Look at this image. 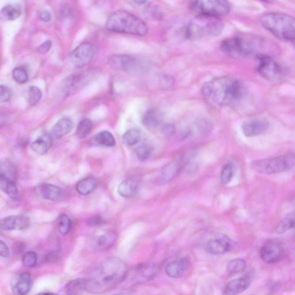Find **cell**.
<instances>
[{
  "label": "cell",
  "instance_id": "obj_11",
  "mask_svg": "<svg viewBox=\"0 0 295 295\" xmlns=\"http://www.w3.org/2000/svg\"><path fill=\"white\" fill-rule=\"evenodd\" d=\"M108 64L115 70L131 73L140 71L142 66L139 60L129 55L112 56L109 59Z\"/></svg>",
  "mask_w": 295,
  "mask_h": 295
},
{
  "label": "cell",
  "instance_id": "obj_15",
  "mask_svg": "<svg viewBox=\"0 0 295 295\" xmlns=\"http://www.w3.org/2000/svg\"><path fill=\"white\" fill-rule=\"evenodd\" d=\"M32 277L28 273H22L14 277L11 288L14 295H27L31 288Z\"/></svg>",
  "mask_w": 295,
  "mask_h": 295
},
{
  "label": "cell",
  "instance_id": "obj_43",
  "mask_svg": "<svg viewBox=\"0 0 295 295\" xmlns=\"http://www.w3.org/2000/svg\"><path fill=\"white\" fill-rule=\"evenodd\" d=\"M0 101L1 102H6L7 101L9 100L11 98V91L8 87L6 86H4V85H2L1 87H0Z\"/></svg>",
  "mask_w": 295,
  "mask_h": 295
},
{
  "label": "cell",
  "instance_id": "obj_13",
  "mask_svg": "<svg viewBox=\"0 0 295 295\" xmlns=\"http://www.w3.org/2000/svg\"><path fill=\"white\" fill-rule=\"evenodd\" d=\"M269 127L268 121L264 118H254L246 120L242 124L244 134L248 137H256L263 134Z\"/></svg>",
  "mask_w": 295,
  "mask_h": 295
},
{
  "label": "cell",
  "instance_id": "obj_21",
  "mask_svg": "<svg viewBox=\"0 0 295 295\" xmlns=\"http://www.w3.org/2000/svg\"><path fill=\"white\" fill-rule=\"evenodd\" d=\"M39 192L44 199L57 201L62 200L65 196L64 191L62 188L51 184H43L39 187Z\"/></svg>",
  "mask_w": 295,
  "mask_h": 295
},
{
  "label": "cell",
  "instance_id": "obj_40",
  "mask_svg": "<svg viewBox=\"0 0 295 295\" xmlns=\"http://www.w3.org/2000/svg\"><path fill=\"white\" fill-rule=\"evenodd\" d=\"M38 256L34 252H28L24 254L22 258L23 264L27 268H33L37 263Z\"/></svg>",
  "mask_w": 295,
  "mask_h": 295
},
{
  "label": "cell",
  "instance_id": "obj_27",
  "mask_svg": "<svg viewBox=\"0 0 295 295\" xmlns=\"http://www.w3.org/2000/svg\"><path fill=\"white\" fill-rule=\"evenodd\" d=\"M97 181L94 177H87L79 182L76 185V191L80 195L87 196L96 189Z\"/></svg>",
  "mask_w": 295,
  "mask_h": 295
},
{
  "label": "cell",
  "instance_id": "obj_5",
  "mask_svg": "<svg viewBox=\"0 0 295 295\" xmlns=\"http://www.w3.org/2000/svg\"><path fill=\"white\" fill-rule=\"evenodd\" d=\"M223 28L224 24L219 18L200 15L189 23L186 35L189 39H199L205 36L219 35Z\"/></svg>",
  "mask_w": 295,
  "mask_h": 295
},
{
  "label": "cell",
  "instance_id": "obj_31",
  "mask_svg": "<svg viewBox=\"0 0 295 295\" xmlns=\"http://www.w3.org/2000/svg\"><path fill=\"white\" fill-rule=\"evenodd\" d=\"M117 240L116 234L114 232H109L99 237L98 245L100 250H106L112 247Z\"/></svg>",
  "mask_w": 295,
  "mask_h": 295
},
{
  "label": "cell",
  "instance_id": "obj_32",
  "mask_svg": "<svg viewBox=\"0 0 295 295\" xmlns=\"http://www.w3.org/2000/svg\"><path fill=\"white\" fill-rule=\"evenodd\" d=\"M85 287L84 279H78L71 281L67 285L66 295H82Z\"/></svg>",
  "mask_w": 295,
  "mask_h": 295
},
{
  "label": "cell",
  "instance_id": "obj_19",
  "mask_svg": "<svg viewBox=\"0 0 295 295\" xmlns=\"http://www.w3.org/2000/svg\"><path fill=\"white\" fill-rule=\"evenodd\" d=\"M250 280L248 277H241L234 279L225 286L223 295H238L245 291L250 286Z\"/></svg>",
  "mask_w": 295,
  "mask_h": 295
},
{
  "label": "cell",
  "instance_id": "obj_18",
  "mask_svg": "<svg viewBox=\"0 0 295 295\" xmlns=\"http://www.w3.org/2000/svg\"><path fill=\"white\" fill-rule=\"evenodd\" d=\"M183 164L180 160L171 161V162L165 165L161 170L159 178V183L165 184L169 183L178 175L180 172Z\"/></svg>",
  "mask_w": 295,
  "mask_h": 295
},
{
  "label": "cell",
  "instance_id": "obj_1",
  "mask_svg": "<svg viewBox=\"0 0 295 295\" xmlns=\"http://www.w3.org/2000/svg\"><path fill=\"white\" fill-rule=\"evenodd\" d=\"M128 268L120 258H107L86 278H84L86 290L99 293L108 291L127 277Z\"/></svg>",
  "mask_w": 295,
  "mask_h": 295
},
{
  "label": "cell",
  "instance_id": "obj_12",
  "mask_svg": "<svg viewBox=\"0 0 295 295\" xmlns=\"http://www.w3.org/2000/svg\"><path fill=\"white\" fill-rule=\"evenodd\" d=\"M234 242L229 238L221 235L213 238L205 245V250L213 255H220L229 252L233 248Z\"/></svg>",
  "mask_w": 295,
  "mask_h": 295
},
{
  "label": "cell",
  "instance_id": "obj_45",
  "mask_svg": "<svg viewBox=\"0 0 295 295\" xmlns=\"http://www.w3.org/2000/svg\"><path fill=\"white\" fill-rule=\"evenodd\" d=\"M0 255L4 258H8L10 255L9 248H8L5 242L3 241L0 242Z\"/></svg>",
  "mask_w": 295,
  "mask_h": 295
},
{
  "label": "cell",
  "instance_id": "obj_39",
  "mask_svg": "<svg viewBox=\"0 0 295 295\" xmlns=\"http://www.w3.org/2000/svg\"><path fill=\"white\" fill-rule=\"evenodd\" d=\"M42 92L40 89L35 86H31L28 90V103L30 106L37 103L42 98Z\"/></svg>",
  "mask_w": 295,
  "mask_h": 295
},
{
  "label": "cell",
  "instance_id": "obj_9",
  "mask_svg": "<svg viewBox=\"0 0 295 295\" xmlns=\"http://www.w3.org/2000/svg\"><path fill=\"white\" fill-rule=\"evenodd\" d=\"M258 71L262 78L270 81L281 79L284 72L282 67L275 60L266 55L257 56Z\"/></svg>",
  "mask_w": 295,
  "mask_h": 295
},
{
  "label": "cell",
  "instance_id": "obj_38",
  "mask_svg": "<svg viewBox=\"0 0 295 295\" xmlns=\"http://www.w3.org/2000/svg\"><path fill=\"white\" fill-rule=\"evenodd\" d=\"M153 148L148 145H142L136 149V156L140 161L147 160L150 157Z\"/></svg>",
  "mask_w": 295,
  "mask_h": 295
},
{
  "label": "cell",
  "instance_id": "obj_46",
  "mask_svg": "<svg viewBox=\"0 0 295 295\" xmlns=\"http://www.w3.org/2000/svg\"><path fill=\"white\" fill-rule=\"evenodd\" d=\"M103 223V220L99 216H94L92 217L90 219H89L87 220V224L88 225L91 226V227H94V226H96L98 225H100Z\"/></svg>",
  "mask_w": 295,
  "mask_h": 295
},
{
  "label": "cell",
  "instance_id": "obj_44",
  "mask_svg": "<svg viewBox=\"0 0 295 295\" xmlns=\"http://www.w3.org/2000/svg\"><path fill=\"white\" fill-rule=\"evenodd\" d=\"M51 46V41L50 40H47V41L44 42L41 45H40L38 47L37 51L40 54H46L50 50Z\"/></svg>",
  "mask_w": 295,
  "mask_h": 295
},
{
  "label": "cell",
  "instance_id": "obj_16",
  "mask_svg": "<svg viewBox=\"0 0 295 295\" xmlns=\"http://www.w3.org/2000/svg\"><path fill=\"white\" fill-rule=\"evenodd\" d=\"M29 218L25 216H11L4 218L1 222V228L4 231L22 230L29 227Z\"/></svg>",
  "mask_w": 295,
  "mask_h": 295
},
{
  "label": "cell",
  "instance_id": "obj_36",
  "mask_svg": "<svg viewBox=\"0 0 295 295\" xmlns=\"http://www.w3.org/2000/svg\"><path fill=\"white\" fill-rule=\"evenodd\" d=\"M246 262L240 258H237L229 262L227 266V271L231 274L240 273L246 268Z\"/></svg>",
  "mask_w": 295,
  "mask_h": 295
},
{
  "label": "cell",
  "instance_id": "obj_17",
  "mask_svg": "<svg viewBox=\"0 0 295 295\" xmlns=\"http://www.w3.org/2000/svg\"><path fill=\"white\" fill-rule=\"evenodd\" d=\"M158 269V266L153 263L140 264L136 269L135 279L139 282L150 281L156 276Z\"/></svg>",
  "mask_w": 295,
  "mask_h": 295
},
{
  "label": "cell",
  "instance_id": "obj_7",
  "mask_svg": "<svg viewBox=\"0 0 295 295\" xmlns=\"http://www.w3.org/2000/svg\"><path fill=\"white\" fill-rule=\"evenodd\" d=\"M221 49L224 54L234 59L248 57L253 52V46L248 40L240 36H234L223 40Z\"/></svg>",
  "mask_w": 295,
  "mask_h": 295
},
{
  "label": "cell",
  "instance_id": "obj_51",
  "mask_svg": "<svg viewBox=\"0 0 295 295\" xmlns=\"http://www.w3.org/2000/svg\"></svg>",
  "mask_w": 295,
  "mask_h": 295
},
{
  "label": "cell",
  "instance_id": "obj_42",
  "mask_svg": "<svg viewBox=\"0 0 295 295\" xmlns=\"http://www.w3.org/2000/svg\"><path fill=\"white\" fill-rule=\"evenodd\" d=\"M1 174L14 181L16 177L15 168L13 165L7 161L1 164Z\"/></svg>",
  "mask_w": 295,
  "mask_h": 295
},
{
  "label": "cell",
  "instance_id": "obj_35",
  "mask_svg": "<svg viewBox=\"0 0 295 295\" xmlns=\"http://www.w3.org/2000/svg\"><path fill=\"white\" fill-rule=\"evenodd\" d=\"M92 128V124L90 120L84 119L81 121L77 128L76 135L79 139L85 138L90 134Z\"/></svg>",
  "mask_w": 295,
  "mask_h": 295
},
{
  "label": "cell",
  "instance_id": "obj_6",
  "mask_svg": "<svg viewBox=\"0 0 295 295\" xmlns=\"http://www.w3.org/2000/svg\"><path fill=\"white\" fill-rule=\"evenodd\" d=\"M295 167V154H286L253 161V170L263 174H276Z\"/></svg>",
  "mask_w": 295,
  "mask_h": 295
},
{
  "label": "cell",
  "instance_id": "obj_26",
  "mask_svg": "<svg viewBox=\"0 0 295 295\" xmlns=\"http://www.w3.org/2000/svg\"><path fill=\"white\" fill-rule=\"evenodd\" d=\"M138 185L137 182L132 179L125 180L121 183L118 188V193L123 197H131L135 195Z\"/></svg>",
  "mask_w": 295,
  "mask_h": 295
},
{
  "label": "cell",
  "instance_id": "obj_22",
  "mask_svg": "<svg viewBox=\"0 0 295 295\" xmlns=\"http://www.w3.org/2000/svg\"><path fill=\"white\" fill-rule=\"evenodd\" d=\"M163 115L156 108L149 109L143 117V124L148 129H153L158 127L162 123Z\"/></svg>",
  "mask_w": 295,
  "mask_h": 295
},
{
  "label": "cell",
  "instance_id": "obj_4",
  "mask_svg": "<svg viewBox=\"0 0 295 295\" xmlns=\"http://www.w3.org/2000/svg\"><path fill=\"white\" fill-rule=\"evenodd\" d=\"M262 25L277 38L295 40V18L281 13H269L262 16Z\"/></svg>",
  "mask_w": 295,
  "mask_h": 295
},
{
  "label": "cell",
  "instance_id": "obj_48",
  "mask_svg": "<svg viewBox=\"0 0 295 295\" xmlns=\"http://www.w3.org/2000/svg\"><path fill=\"white\" fill-rule=\"evenodd\" d=\"M39 18L43 22H48L51 19V15L48 11H43L39 15Z\"/></svg>",
  "mask_w": 295,
  "mask_h": 295
},
{
  "label": "cell",
  "instance_id": "obj_3",
  "mask_svg": "<svg viewBox=\"0 0 295 295\" xmlns=\"http://www.w3.org/2000/svg\"><path fill=\"white\" fill-rule=\"evenodd\" d=\"M106 27L111 31L139 36H144L148 32V27L143 20L124 11L113 12L109 16Z\"/></svg>",
  "mask_w": 295,
  "mask_h": 295
},
{
  "label": "cell",
  "instance_id": "obj_34",
  "mask_svg": "<svg viewBox=\"0 0 295 295\" xmlns=\"http://www.w3.org/2000/svg\"><path fill=\"white\" fill-rule=\"evenodd\" d=\"M234 170L235 167L233 163H228L224 165L220 175V180L222 184L227 185L231 181L234 175Z\"/></svg>",
  "mask_w": 295,
  "mask_h": 295
},
{
  "label": "cell",
  "instance_id": "obj_49",
  "mask_svg": "<svg viewBox=\"0 0 295 295\" xmlns=\"http://www.w3.org/2000/svg\"><path fill=\"white\" fill-rule=\"evenodd\" d=\"M113 295H132L129 292H120L118 293H116Z\"/></svg>",
  "mask_w": 295,
  "mask_h": 295
},
{
  "label": "cell",
  "instance_id": "obj_28",
  "mask_svg": "<svg viewBox=\"0 0 295 295\" xmlns=\"http://www.w3.org/2000/svg\"><path fill=\"white\" fill-rule=\"evenodd\" d=\"M294 229L295 212H290L282 218L277 226L276 232L281 234Z\"/></svg>",
  "mask_w": 295,
  "mask_h": 295
},
{
  "label": "cell",
  "instance_id": "obj_47",
  "mask_svg": "<svg viewBox=\"0 0 295 295\" xmlns=\"http://www.w3.org/2000/svg\"><path fill=\"white\" fill-rule=\"evenodd\" d=\"M175 127L173 126L172 125H167L163 128V133H164L165 135L167 136H169L173 134V133L175 132Z\"/></svg>",
  "mask_w": 295,
  "mask_h": 295
},
{
  "label": "cell",
  "instance_id": "obj_14",
  "mask_svg": "<svg viewBox=\"0 0 295 295\" xmlns=\"http://www.w3.org/2000/svg\"><path fill=\"white\" fill-rule=\"evenodd\" d=\"M284 250L280 244L269 241L262 246L260 255L262 260L267 264H274L279 261L283 256Z\"/></svg>",
  "mask_w": 295,
  "mask_h": 295
},
{
  "label": "cell",
  "instance_id": "obj_2",
  "mask_svg": "<svg viewBox=\"0 0 295 295\" xmlns=\"http://www.w3.org/2000/svg\"><path fill=\"white\" fill-rule=\"evenodd\" d=\"M206 102L214 107L233 106L241 102L244 87L236 78L223 76L209 80L201 89Z\"/></svg>",
  "mask_w": 295,
  "mask_h": 295
},
{
  "label": "cell",
  "instance_id": "obj_20",
  "mask_svg": "<svg viewBox=\"0 0 295 295\" xmlns=\"http://www.w3.org/2000/svg\"><path fill=\"white\" fill-rule=\"evenodd\" d=\"M74 127V123L72 120L68 117H64L52 127L51 136L52 138L59 139L71 132Z\"/></svg>",
  "mask_w": 295,
  "mask_h": 295
},
{
  "label": "cell",
  "instance_id": "obj_50",
  "mask_svg": "<svg viewBox=\"0 0 295 295\" xmlns=\"http://www.w3.org/2000/svg\"><path fill=\"white\" fill-rule=\"evenodd\" d=\"M36 295H56L54 293H48V292H44V293H40Z\"/></svg>",
  "mask_w": 295,
  "mask_h": 295
},
{
  "label": "cell",
  "instance_id": "obj_30",
  "mask_svg": "<svg viewBox=\"0 0 295 295\" xmlns=\"http://www.w3.org/2000/svg\"><path fill=\"white\" fill-rule=\"evenodd\" d=\"M95 142L103 146L111 147L115 145L116 141L114 136L108 131H102L95 137Z\"/></svg>",
  "mask_w": 295,
  "mask_h": 295
},
{
  "label": "cell",
  "instance_id": "obj_41",
  "mask_svg": "<svg viewBox=\"0 0 295 295\" xmlns=\"http://www.w3.org/2000/svg\"><path fill=\"white\" fill-rule=\"evenodd\" d=\"M13 78L19 84L26 83L28 80V75L25 69L22 67L16 68L12 73Z\"/></svg>",
  "mask_w": 295,
  "mask_h": 295
},
{
  "label": "cell",
  "instance_id": "obj_8",
  "mask_svg": "<svg viewBox=\"0 0 295 295\" xmlns=\"http://www.w3.org/2000/svg\"><path fill=\"white\" fill-rule=\"evenodd\" d=\"M192 9L202 15L219 17L227 14L230 6L227 2L223 0H205L192 3Z\"/></svg>",
  "mask_w": 295,
  "mask_h": 295
},
{
  "label": "cell",
  "instance_id": "obj_33",
  "mask_svg": "<svg viewBox=\"0 0 295 295\" xmlns=\"http://www.w3.org/2000/svg\"><path fill=\"white\" fill-rule=\"evenodd\" d=\"M140 133L136 129H132L125 133L123 136V143L128 146H133L139 142Z\"/></svg>",
  "mask_w": 295,
  "mask_h": 295
},
{
  "label": "cell",
  "instance_id": "obj_25",
  "mask_svg": "<svg viewBox=\"0 0 295 295\" xmlns=\"http://www.w3.org/2000/svg\"><path fill=\"white\" fill-rule=\"evenodd\" d=\"M0 188L2 191L14 200L19 199V193L14 181L0 174Z\"/></svg>",
  "mask_w": 295,
  "mask_h": 295
},
{
  "label": "cell",
  "instance_id": "obj_29",
  "mask_svg": "<svg viewBox=\"0 0 295 295\" xmlns=\"http://www.w3.org/2000/svg\"><path fill=\"white\" fill-rule=\"evenodd\" d=\"M22 14V8L19 5H8L4 7L2 11V14L4 19L12 21L17 19Z\"/></svg>",
  "mask_w": 295,
  "mask_h": 295
},
{
  "label": "cell",
  "instance_id": "obj_37",
  "mask_svg": "<svg viewBox=\"0 0 295 295\" xmlns=\"http://www.w3.org/2000/svg\"><path fill=\"white\" fill-rule=\"evenodd\" d=\"M72 223L70 219L66 215H62L58 220V229L59 232L64 235H67L71 231Z\"/></svg>",
  "mask_w": 295,
  "mask_h": 295
},
{
  "label": "cell",
  "instance_id": "obj_10",
  "mask_svg": "<svg viewBox=\"0 0 295 295\" xmlns=\"http://www.w3.org/2000/svg\"><path fill=\"white\" fill-rule=\"evenodd\" d=\"M96 51L97 47L94 44L88 42L81 44L71 52V62L76 68L86 67L92 62Z\"/></svg>",
  "mask_w": 295,
  "mask_h": 295
},
{
  "label": "cell",
  "instance_id": "obj_23",
  "mask_svg": "<svg viewBox=\"0 0 295 295\" xmlns=\"http://www.w3.org/2000/svg\"><path fill=\"white\" fill-rule=\"evenodd\" d=\"M188 264V260L183 258L180 260L172 261L165 267V273L171 278H180L183 276Z\"/></svg>",
  "mask_w": 295,
  "mask_h": 295
},
{
  "label": "cell",
  "instance_id": "obj_24",
  "mask_svg": "<svg viewBox=\"0 0 295 295\" xmlns=\"http://www.w3.org/2000/svg\"><path fill=\"white\" fill-rule=\"evenodd\" d=\"M52 144V137L49 135H44L39 137L31 145L32 150L36 154L44 155L46 154Z\"/></svg>",
  "mask_w": 295,
  "mask_h": 295
}]
</instances>
